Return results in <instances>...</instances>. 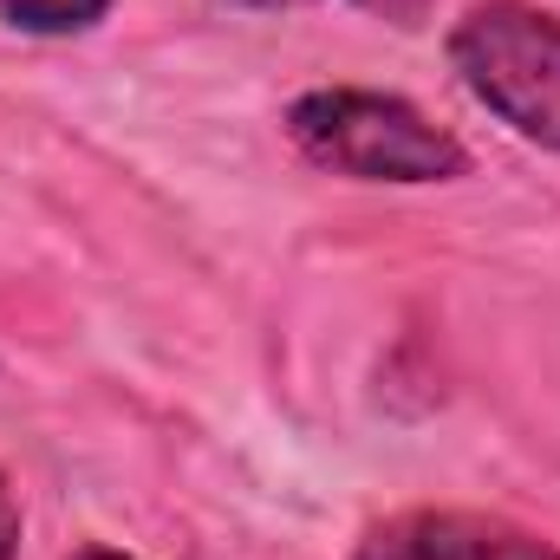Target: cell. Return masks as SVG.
Listing matches in <instances>:
<instances>
[{"label": "cell", "instance_id": "6da1fadb", "mask_svg": "<svg viewBox=\"0 0 560 560\" xmlns=\"http://www.w3.org/2000/svg\"><path fill=\"white\" fill-rule=\"evenodd\" d=\"M287 143L346 183H456L469 176V143L450 125H436L405 92H372V85H313L287 105L280 118Z\"/></svg>", "mask_w": 560, "mask_h": 560}, {"label": "cell", "instance_id": "7a4b0ae2", "mask_svg": "<svg viewBox=\"0 0 560 560\" xmlns=\"http://www.w3.org/2000/svg\"><path fill=\"white\" fill-rule=\"evenodd\" d=\"M450 72L522 143L560 156V13L535 0H476L450 26Z\"/></svg>", "mask_w": 560, "mask_h": 560}, {"label": "cell", "instance_id": "3957f363", "mask_svg": "<svg viewBox=\"0 0 560 560\" xmlns=\"http://www.w3.org/2000/svg\"><path fill=\"white\" fill-rule=\"evenodd\" d=\"M346 560H560V541L482 509H398L378 515Z\"/></svg>", "mask_w": 560, "mask_h": 560}, {"label": "cell", "instance_id": "277c9868", "mask_svg": "<svg viewBox=\"0 0 560 560\" xmlns=\"http://www.w3.org/2000/svg\"><path fill=\"white\" fill-rule=\"evenodd\" d=\"M118 0H0V20L26 39H72L92 33L98 20H112Z\"/></svg>", "mask_w": 560, "mask_h": 560}, {"label": "cell", "instance_id": "5b68a950", "mask_svg": "<svg viewBox=\"0 0 560 560\" xmlns=\"http://www.w3.org/2000/svg\"><path fill=\"white\" fill-rule=\"evenodd\" d=\"M215 7H229V13H300V7H359V13H372V20H392V26H418L423 13L436 7V0H215Z\"/></svg>", "mask_w": 560, "mask_h": 560}, {"label": "cell", "instance_id": "8992f818", "mask_svg": "<svg viewBox=\"0 0 560 560\" xmlns=\"http://www.w3.org/2000/svg\"><path fill=\"white\" fill-rule=\"evenodd\" d=\"M20 535H26V522H20V502H13V482L0 476V560H20Z\"/></svg>", "mask_w": 560, "mask_h": 560}, {"label": "cell", "instance_id": "52a82bcc", "mask_svg": "<svg viewBox=\"0 0 560 560\" xmlns=\"http://www.w3.org/2000/svg\"><path fill=\"white\" fill-rule=\"evenodd\" d=\"M66 560H138V555H125V548H105V541H85V548H72Z\"/></svg>", "mask_w": 560, "mask_h": 560}]
</instances>
